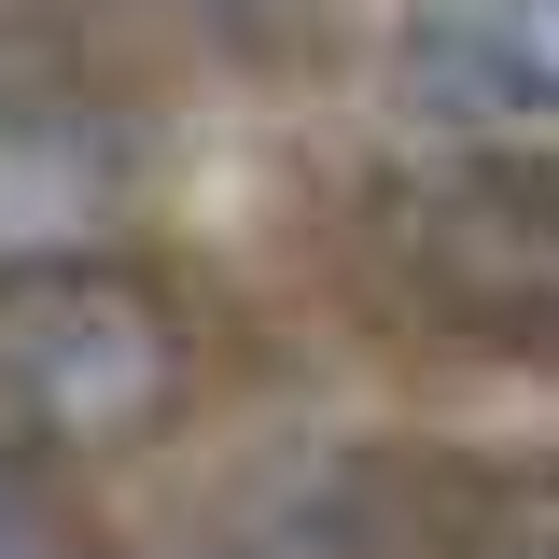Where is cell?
Listing matches in <instances>:
<instances>
[{"label": "cell", "instance_id": "cell-1", "mask_svg": "<svg viewBox=\"0 0 559 559\" xmlns=\"http://www.w3.org/2000/svg\"><path fill=\"white\" fill-rule=\"evenodd\" d=\"M182 406V322L112 266L0 280V462H98Z\"/></svg>", "mask_w": 559, "mask_h": 559}, {"label": "cell", "instance_id": "cell-2", "mask_svg": "<svg viewBox=\"0 0 559 559\" xmlns=\"http://www.w3.org/2000/svg\"><path fill=\"white\" fill-rule=\"evenodd\" d=\"M406 84L462 127H559V0H419Z\"/></svg>", "mask_w": 559, "mask_h": 559}, {"label": "cell", "instance_id": "cell-3", "mask_svg": "<svg viewBox=\"0 0 559 559\" xmlns=\"http://www.w3.org/2000/svg\"><path fill=\"white\" fill-rule=\"evenodd\" d=\"M0 559H57V532H43V503H28L14 462H0Z\"/></svg>", "mask_w": 559, "mask_h": 559}, {"label": "cell", "instance_id": "cell-4", "mask_svg": "<svg viewBox=\"0 0 559 559\" xmlns=\"http://www.w3.org/2000/svg\"><path fill=\"white\" fill-rule=\"evenodd\" d=\"M546 559H559V546H546Z\"/></svg>", "mask_w": 559, "mask_h": 559}]
</instances>
